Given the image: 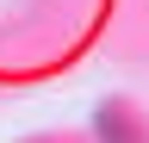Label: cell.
Masks as SVG:
<instances>
[{"instance_id":"6da1fadb","label":"cell","mask_w":149,"mask_h":143,"mask_svg":"<svg viewBox=\"0 0 149 143\" xmlns=\"http://www.w3.org/2000/svg\"><path fill=\"white\" fill-rule=\"evenodd\" d=\"M93 137L100 143H143V118L130 112L124 100H112V106H100V118H93Z\"/></svg>"}]
</instances>
